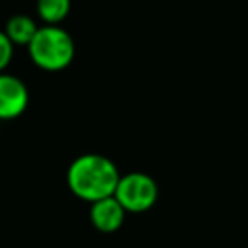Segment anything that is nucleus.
I'll return each mask as SVG.
<instances>
[{"instance_id": "7", "label": "nucleus", "mask_w": 248, "mask_h": 248, "mask_svg": "<svg viewBox=\"0 0 248 248\" xmlns=\"http://www.w3.org/2000/svg\"><path fill=\"white\" fill-rule=\"evenodd\" d=\"M72 8V0H37V16L43 25H60Z\"/></svg>"}, {"instance_id": "2", "label": "nucleus", "mask_w": 248, "mask_h": 248, "mask_svg": "<svg viewBox=\"0 0 248 248\" xmlns=\"http://www.w3.org/2000/svg\"><path fill=\"white\" fill-rule=\"evenodd\" d=\"M27 50L37 68L45 72H60L72 64L76 43L62 25H41Z\"/></svg>"}, {"instance_id": "6", "label": "nucleus", "mask_w": 248, "mask_h": 248, "mask_svg": "<svg viewBox=\"0 0 248 248\" xmlns=\"http://www.w3.org/2000/svg\"><path fill=\"white\" fill-rule=\"evenodd\" d=\"M41 25H37V21L31 16L25 14H16L6 21V29L2 31L16 46H29L33 37L37 35Z\"/></svg>"}, {"instance_id": "1", "label": "nucleus", "mask_w": 248, "mask_h": 248, "mask_svg": "<svg viewBox=\"0 0 248 248\" xmlns=\"http://www.w3.org/2000/svg\"><path fill=\"white\" fill-rule=\"evenodd\" d=\"M120 176L112 159L101 153H83L68 165L66 184L76 198L95 203L114 196Z\"/></svg>"}, {"instance_id": "8", "label": "nucleus", "mask_w": 248, "mask_h": 248, "mask_svg": "<svg viewBox=\"0 0 248 248\" xmlns=\"http://www.w3.org/2000/svg\"><path fill=\"white\" fill-rule=\"evenodd\" d=\"M14 48H16V45L4 33H0V68L2 70H6L10 66V62L14 58Z\"/></svg>"}, {"instance_id": "4", "label": "nucleus", "mask_w": 248, "mask_h": 248, "mask_svg": "<svg viewBox=\"0 0 248 248\" xmlns=\"http://www.w3.org/2000/svg\"><path fill=\"white\" fill-rule=\"evenodd\" d=\"M29 105L27 85L12 74L0 76V116L4 120H14L25 112Z\"/></svg>"}, {"instance_id": "3", "label": "nucleus", "mask_w": 248, "mask_h": 248, "mask_svg": "<svg viewBox=\"0 0 248 248\" xmlns=\"http://www.w3.org/2000/svg\"><path fill=\"white\" fill-rule=\"evenodd\" d=\"M114 198L122 203L128 213H143L149 211L159 198V186L153 176L134 170L120 176Z\"/></svg>"}, {"instance_id": "5", "label": "nucleus", "mask_w": 248, "mask_h": 248, "mask_svg": "<svg viewBox=\"0 0 248 248\" xmlns=\"http://www.w3.org/2000/svg\"><path fill=\"white\" fill-rule=\"evenodd\" d=\"M126 213L128 211L122 207V203L114 196H110L91 203L89 221L99 232H116L124 225Z\"/></svg>"}]
</instances>
